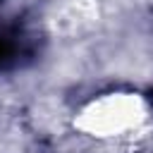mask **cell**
<instances>
[{
	"label": "cell",
	"instance_id": "obj_1",
	"mask_svg": "<svg viewBox=\"0 0 153 153\" xmlns=\"http://www.w3.org/2000/svg\"><path fill=\"white\" fill-rule=\"evenodd\" d=\"M33 55V36L19 24L0 26V72L19 67Z\"/></svg>",
	"mask_w": 153,
	"mask_h": 153
}]
</instances>
